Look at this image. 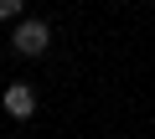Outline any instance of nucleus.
Returning a JSON list of instances; mask_svg holds the SVG:
<instances>
[{"label": "nucleus", "instance_id": "1", "mask_svg": "<svg viewBox=\"0 0 155 139\" xmlns=\"http://www.w3.org/2000/svg\"><path fill=\"white\" fill-rule=\"evenodd\" d=\"M47 46H52L47 21H21V26H16V52H21V57H41Z\"/></svg>", "mask_w": 155, "mask_h": 139}, {"label": "nucleus", "instance_id": "2", "mask_svg": "<svg viewBox=\"0 0 155 139\" xmlns=\"http://www.w3.org/2000/svg\"><path fill=\"white\" fill-rule=\"evenodd\" d=\"M5 113H11V118H31V113H36V93H31L26 83L5 88Z\"/></svg>", "mask_w": 155, "mask_h": 139}, {"label": "nucleus", "instance_id": "3", "mask_svg": "<svg viewBox=\"0 0 155 139\" xmlns=\"http://www.w3.org/2000/svg\"><path fill=\"white\" fill-rule=\"evenodd\" d=\"M21 5H26V0H0V21H16V16H21Z\"/></svg>", "mask_w": 155, "mask_h": 139}]
</instances>
